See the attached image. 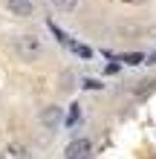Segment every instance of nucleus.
<instances>
[{"mask_svg": "<svg viewBox=\"0 0 156 159\" xmlns=\"http://www.w3.org/2000/svg\"><path fill=\"white\" fill-rule=\"evenodd\" d=\"M15 52L20 55L23 61H35V58H38V55L43 52L41 38H35V35H20V38L15 41Z\"/></svg>", "mask_w": 156, "mask_h": 159, "instance_id": "1", "label": "nucleus"}, {"mask_svg": "<svg viewBox=\"0 0 156 159\" xmlns=\"http://www.w3.org/2000/svg\"><path fill=\"white\" fill-rule=\"evenodd\" d=\"M90 151H93V145H90V139H72L67 145V151H64V159H90Z\"/></svg>", "mask_w": 156, "mask_h": 159, "instance_id": "2", "label": "nucleus"}, {"mask_svg": "<svg viewBox=\"0 0 156 159\" xmlns=\"http://www.w3.org/2000/svg\"><path fill=\"white\" fill-rule=\"evenodd\" d=\"M6 9L17 17H32V12H35L32 0H6Z\"/></svg>", "mask_w": 156, "mask_h": 159, "instance_id": "3", "label": "nucleus"}, {"mask_svg": "<svg viewBox=\"0 0 156 159\" xmlns=\"http://www.w3.org/2000/svg\"><path fill=\"white\" fill-rule=\"evenodd\" d=\"M41 121H43V127L55 130V127L61 125V107H55V104L43 107V110H41Z\"/></svg>", "mask_w": 156, "mask_h": 159, "instance_id": "4", "label": "nucleus"}, {"mask_svg": "<svg viewBox=\"0 0 156 159\" xmlns=\"http://www.w3.org/2000/svg\"><path fill=\"white\" fill-rule=\"evenodd\" d=\"M0 159H29V148H26V145L12 142V145H6V148H3Z\"/></svg>", "mask_w": 156, "mask_h": 159, "instance_id": "5", "label": "nucleus"}, {"mask_svg": "<svg viewBox=\"0 0 156 159\" xmlns=\"http://www.w3.org/2000/svg\"><path fill=\"white\" fill-rule=\"evenodd\" d=\"M67 46H69V49L75 52V55H81V58H93V49H90V46L78 43V41H72V38H69V43H67Z\"/></svg>", "mask_w": 156, "mask_h": 159, "instance_id": "6", "label": "nucleus"}, {"mask_svg": "<svg viewBox=\"0 0 156 159\" xmlns=\"http://www.w3.org/2000/svg\"><path fill=\"white\" fill-rule=\"evenodd\" d=\"M55 9H61V12H72V9L78 6V0H52Z\"/></svg>", "mask_w": 156, "mask_h": 159, "instance_id": "7", "label": "nucleus"}, {"mask_svg": "<svg viewBox=\"0 0 156 159\" xmlns=\"http://www.w3.org/2000/svg\"><path fill=\"white\" fill-rule=\"evenodd\" d=\"M118 61H124V64H130V67H133V64H142V55H139V52H133V55H122Z\"/></svg>", "mask_w": 156, "mask_h": 159, "instance_id": "8", "label": "nucleus"}, {"mask_svg": "<svg viewBox=\"0 0 156 159\" xmlns=\"http://www.w3.org/2000/svg\"><path fill=\"white\" fill-rule=\"evenodd\" d=\"M84 87L87 90H101V84H98L96 78H84Z\"/></svg>", "mask_w": 156, "mask_h": 159, "instance_id": "9", "label": "nucleus"}, {"mask_svg": "<svg viewBox=\"0 0 156 159\" xmlns=\"http://www.w3.org/2000/svg\"><path fill=\"white\" fill-rule=\"evenodd\" d=\"M69 125H75V121H78V104H72V110H69Z\"/></svg>", "mask_w": 156, "mask_h": 159, "instance_id": "10", "label": "nucleus"}, {"mask_svg": "<svg viewBox=\"0 0 156 159\" xmlns=\"http://www.w3.org/2000/svg\"><path fill=\"white\" fill-rule=\"evenodd\" d=\"M148 64H156V52H153V55H150V58H148Z\"/></svg>", "mask_w": 156, "mask_h": 159, "instance_id": "11", "label": "nucleus"}]
</instances>
